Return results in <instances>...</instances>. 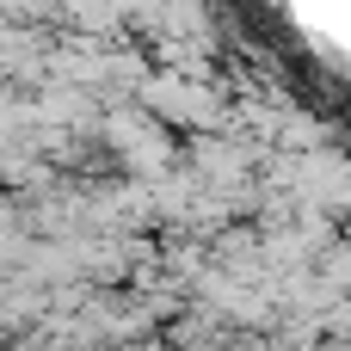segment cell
<instances>
[{"label":"cell","instance_id":"1","mask_svg":"<svg viewBox=\"0 0 351 351\" xmlns=\"http://www.w3.org/2000/svg\"><path fill=\"white\" fill-rule=\"evenodd\" d=\"M99 136H105L136 173H167V160H173L167 130H160L154 117H142V111H111V117H99Z\"/></svg>","mask_w":351,"mask_h":351},{"label":"cell","instance_id":"2","mask_svg":"<svg viewBox=\"0 0 351 351\" xmlns=\"http://www.w3.org/2000/svg\"><path fill=\"white\" fill-rule=\"evenodd\" d=\"M0 68H12V74H43V68H49L43 37H31V31H6V37H0Z\"/></svg>","mask_w":351,"mask_h":351}]
</instances>
